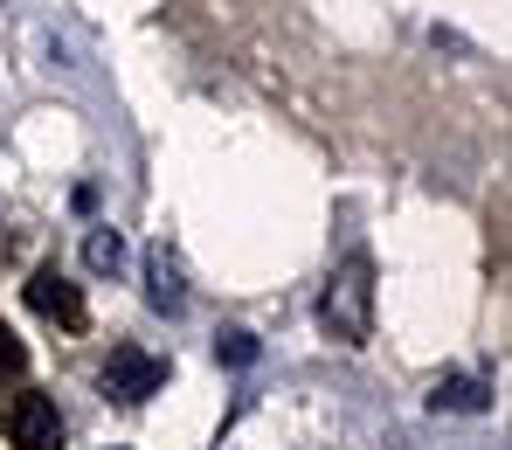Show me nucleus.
<instances>
[{
	"label": "nucleus",
	"mask_w": 512,
	"mask_h": 450,
	"mask_svg": "<svg viewBox=\"0 0 512 450\" xmlns=\"http://www.w3.org/2000/svg\"><path fill=\"white\" fill-rule=\"evenodd\" d=\"M146 298H153V312H180V305H187L180 264H173L167 250H153V257H146Z\"/></svg>",
	"instance_id": "nucleus-6"
},
{
	"label": "nucleus",
	"mask_w": 512,
	"mask_h": 450,
	"mask_svg": "<svg viewBox=\"0 0 512 450\" xmlns=\"http://www.w3.org/2000/svg\"><path fill=\"white\" fill-rule=\"evenodd\" d=\"M84 264H90V270H118V264H125L118 229H90V236H84Z\"/></svg>",
	"instance_id": "nucleus-7"
},
{
	"label": "nucleus",
	"mask_w": 512,
	"mask_h": 450,
	"mask_svg": "<svg viewBox=\"0 0 512 450\" xmlns=\"http://www.w3.org/2000/svg\"><path fill=\"white\" fill-rule=\"evenodd\" d=\"M0 423H7V444L14 450H63V416H56L49 395H14Z\"/></svg>",
	"instance_id": "nucleus-4"
},
{
	"label": "nucleus",
	"mask_w": 512,
	"mask_h": 450,
	"mask_svg": "<svg viewBox=\"0 0 512 450\" xmlns=\"http://www.w3.org/2000/svg\"><path fill=\"white\" fill-rule=\"evenodd\" d=\"M256 354H263L256 333H222V340H215V360H222V367H256Z\"/></svg>",
	"instance_id": "nucleus-8"
},
{
	"label": "nucleus",
	"mask_w": 512,
	"mask_h": 450,
	"mask_svg": "<svg viewBox=\"0 0 512 450\" xmlns=\"http://www.w3.org/2000/svg\"><path fill=\"white\" fill-rule=\"evenodd\" d=\"M429 409H436V416H443V409H450V416H485L492 395H485V381H471V374H443V381L429 388Z\"/></svg>",
	"instance_id": "nucleus-5"
},
{
	"label": "nucleus",
	"mask_w": 512,
	"mask_h": 450,
	"mask_svg": "<svg viewBox=\"0 0 512 450\" xmlns=\"http://www.w3.org/2000/svg\"><path fill=\"white\" fill-rule=\"evenodd\" d=\"M167 388V360L146 354V347H111L104 360V395L111 402H153Z\"/></svg>",
	"instance_id": "nucleus-2"
},
{
	"label": "nucleus",
	"mask_w": 512,
	"mask_h": 450,
	"mask_svg": "<svg viewBox=\"0 0 512 450\" xmlns=\"http://www.w3.org/2000/svg\"><path fill=\"white\" fill-rule=\"evenodd\" d=\"M0 257H7V236H0Z\"/></svg>",
	"instance_id": "nucleus-10"
},
{
	"label": "nucleus",
	"mask_w": 512,
	"mask_h": 450,
	"mask_svg": "<svg viewBox=\"0 0 512 450\" xmlns=\"http://www.w3.org/2000/svg\"><path fill=\"white\" fill-rule=\"evenodd\" d=\"M319 326L340 340V347H360L374 333V264L367 257H346L319 298Z\"/></svg>",
	"instance_id": "nucleus-1"
},
{
	"label": "nucleus",
	"mask_w": 512,
	"mask_h": 450,
	"mask_svg": "<svg viewBox=\"0 0 512 450\" xmlns=\"http://www.w3.org/2000/svg\"><path fill=\"white\" fill-rule=\"evenodd\" d=\"M21 367H28V347H21V340H14V326H0V374H7V381H14V374H21Z\"/></svg>",
	"instance_id": "nucleus-9"
},
{
	"label": "nucleus",
	"mask_w": 512,
	"mask_h": 450,
	"mask_svg": "<svg viewBox=\"0 0 512 450\" xmlns=\"http://www.w3.org/2000/svg\"><path fill=\"white\" fill-rule=\"evenodd\" d=\"M111 450H118V444H111Z\"/></svg>",
	"instance_id": "nucleus-11"
},
{
	"label": "nucleus",
	"mask_w": 512,
	"mask_h": 450,
	"mask_svg": "<svg viewBox=\"0 0 512 450\" xmlns=\"http://www.w3.org/2000/svg\"><path fill=\"white\" fill-rule=\"evenodd\" d=\"M28 305H35L42 319H56L63 333H84V326H90L84 291H77V284H70L56 264H35V270H28Z\"/></svg>",
	"instance_id": "nucleus-3"
}]
</instances>
